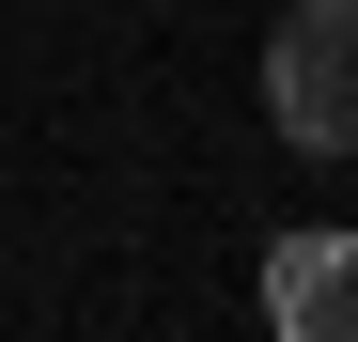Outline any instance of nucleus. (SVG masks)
<instances>
[{
  "label": "nucleus",
  "instance_id": "f257e3e1",
  "mask_svg": "<svg viewBox=\"0 0 358 342\" xmlns=\"http://www.w3.org/2000/svg\"><path fill=\"white\" fill-rule=\"evenodd\" d=\"M265 109L296 156H358V0H296L265 31Z\"/></svg>",
  "mask_w": 358,
  "mask_h": 342
},
{
  "label": "nucleus",
  "instance_id": "f03ea898",
  "mask_svg": "<svg viewBox=\"0 0 358 342\" xmlns=\"http://www.w3.org/2000/svg\"><path fill=\"white\" fill-rule=\"evenodd\" d=\"M265 311H280L296 342L358 327V249H343V234H280V280H265Z\"/></svg>",
  "mask_w": 358,
  "mask_h": 342
}]
</instances>
